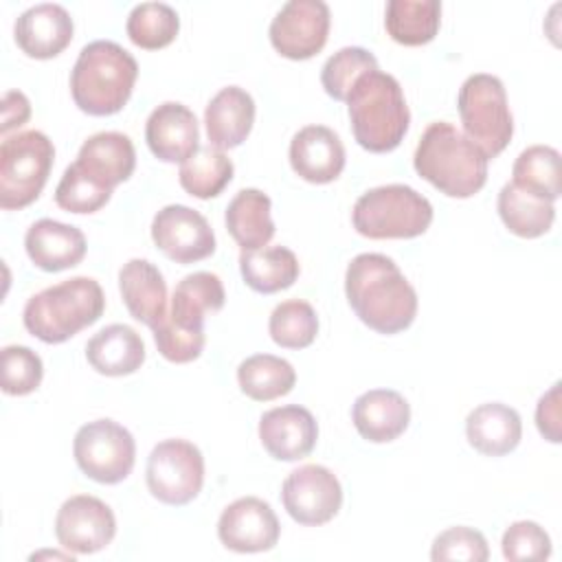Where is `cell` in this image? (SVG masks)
I'll return each mask as SVG.
<instances>
[{
  "mask_svg": "<svg viewBox=\"0 0 562 562\" xmlns=\"http://www.w3.org/2000/svg\"><path fill=\"white\" fill-rule=\"evenodd\" d=\"M345 294L356 316L378 334H397L417 316V292L397 268L380 252L356 255L345 272Z\"/></svg>",
  "mask_w": 562,
  "mask_h": 562,
  "instance_id": "cell-1",
  "label": "cell"
},
{
  "mask_svg": "<svg viewBox=\"0 0 562 562\" xmlns=\"http://www.w3.org/2000/svg\"><path fill=\"white\" fill-rule=\"evenodd\" d=\"M413 167L448 198H472L487 182L485 154L448 121H435L424 130Z\"/></svg>",
  "mask_w": 562,
  "mask_h": 562,
  "instance_id": "cell-2",
  "label": "cell"
},
{
  "mask_svg": "<svg viewBox=\"0 0 562 562\" xmlns=\"http://www.w3.org/2000/svg\"><path fill=\"white\" fill-rule=\"evenodd\" d=\"M347 112L358 145L373 154L393 151L406 136L411 112L400 81L380 68L362 75L349 97Z\"/></svg>",
  "mask_w": 562,
  "mask_h": 562,
  "instance_id": "cell-3",
  "label": "cell"
},
{
  "mask_svg": "<svg viewBox=\"0 0 562 562\" xmlns=\"http://www.w3.org/2000/svg\"><path fill=\"white\" fill-rule=\"evenodd\" d=\"M136 77L138 64L121 44L94 40L79 50L70 72V92L81 112L110 116L132 97Z\"/></svg>",
  "mask_w": 562,
  "mask_h": 562,
  "instance_id": "cell-4",
  "label": "cell"
},
{
  "mask_svg": "<svg viewBox=\"0 0 562 562\" xmlns=\"http://www.w3.org/2000/svg\"><path fill=\"white\" fill-rule=\"evenodd\" d=\"M105 296L92 277H72L33 294L22 312L24 327L46 345H59L101 318Z\"/></svg>",
  "mask_w": 562,
  "mask_h": 562,
  "instance_id": "cell-5",
  "label": "cell"
},
{
  "mask_svg": "<svg viewBox=\"0 0 562 562\" xmlns=\"http://www.w3.org/2000/svg\"><path fill=\"white\" fill-rule=\"evenodd\" d=\"M351 222L369 239H411L428 231L432 204L408 184H384L356 200Z\"/></svg>",
  "mask_w": 562,
  "mask_h": 562,
  "instance_id": "cell-6",
  "label": "cell"
},
{
  "mask_svg": "<svg viewBox=\"0 0 562 562\" xmlns=\"http://www.w3.org/2000/svg\"><path fill=\"white\" fill-rule=\"evenodd\" d=\"M459 116L465 136L485 154L498 156L514 136V116L507 105V92L498 77L487 72L470 75L457 97Z\"/></svg>",
  "mask_w": 562,
  "mask_h": 562,
  "instance_id": "cell-7",
  "label": "cell"
},
{
  "mask_svg": "<svg viewBox=\"0 0 562 562\" xmlns=\"http://www.w3.org/2000/svg\"><path fill=\"white\" fill-rule=\"evenodd\" d=\"M53 140L37 130L7 136L0 145V206L20 211L35 202L53 169Z\"/></svg>",
  "mask_w": 562,
  "mask_h": 562,
  "instance_id": "cell-8",
  "label": "cell"
},
{
  "mask_svg": "<svg viewBox=\"0 0 562 562\" xmlns=\"http://www.w3.org/2000/svg\"><path fill=\"white\" fill-rule=\"evenodd\" d=\"M72 454L88 479L114 485L130 476L136 461V441L119 422L94 419L77 430Z\"/></svg>",
  "mask_w": 562,
  "mask_h": 562,
  "instance_id": "cell-9",
  "label": "cell"
},
{
  "mask_svg": "<svg viewBox=\"0 0 562 562\" xmlns=\"http://www.w3.org/2000/svg\"><path fill=\"white\" fill-rule=\"evenodd\" d=\"M145 481L154 498L165 505L191 503L204 485V457L187 439H165L147 457Z\"/></svg>",
  "mask_w": 562,
  "mask_h": 562,
  "instance_id": "cell-10",
  "label": "cell"
},
{
  "mask_svg": "<svg viewBox=\"0 0 562 562\" xmlns=\"http://www.w3.org/2000/svg\"><path fill=\"white\" fill-rule=\"evenodd\" d=\"M281 501L294 522L318 527L338 514L342 505V487L329 468L307 463L285 476Z\"/></svg>",
  "mask_w": 562,
  "mask_h": 562,
  "instance_id": "cell-11",
  "label": "cell"
},
{
  "mask_svg": "<svg viewBox=\"0 0 562 562\" xmlns=\"http://www.w3.org/2000/svg\"><path fill=\"white\" fill-rule=\"evenodd\" d=\"M329 22L323 0H290L270 22V44L288 59H310L327 44Z\"/></svg>",
  "mask_w": 562,
  "mask_h": 562,
  "instance_id": "cell-12",
  "label": "cell"
},
{
  "mask_svg": "<svg viewBox=\"0 0 562 562\" xmlns=\"http://www.w3.org/2000/svg\"><path fill=\"white\" fill-rule=\"evenodd\" d=\"M151 239L176 263H193L215 252V235L209 220L184 204H169L151 220Z\"/></svg>",
  "mask_w": 562,
  "mask_h": 562,
  "instance_id": "cell-13",
  "label": "cell"
},
{
  "mask_svg": "<svg viewBox=\"0 0 562 562\" xmlns=\"http://www.w3.org/2000/svg\"><path fill=\"white\" fill-rule=\"evenodd\" d=\"M114 533L116 518L112 509L90 494H77L64 501L55 518V536L68 553H97L112 542Z\"/></svg>",
  "mask_w": 562,
  "mask_h": 562,
  "instance_id": "cell-14",
  "label": "cell"
},
{
  "mask_svg": "<svg viewBox=\"0 0 562 562\" xmlns=\"http://www.w3.org/2000/svg\"><path fill=\"white\" fill-rule=\"evenodd\" d=\"M279 533L281 525L274 509L257 496L233 501L217 520L220 542L237 553L270 551L277 544Z\"/></svg>",
  "mask_w": 562,
  "mask_h": 562,
  "instance_id": "cell-15",
  "label": "cell"
},
{
  "mask_svg": "<svg viewBox=\"0 0 562 562\" xmlns=\"http://www.w3.org/2000/svg\"><path fill=\"white\" fill-rule=\"evenodd\" d=\"M259 439L272 459L299 461L314 450L318 424L314 415L299 404L277 406L261 415Z\"/></svg>",
  "mask_w": 562,
  "mask_h": 562,
  "instance_id": "cell-16",
  "label": "cell"
},
{
  "mask_svg": "<svg viewBox=\"0 0 562 562\" xmlns=\"http://www.w3.org/2000/svg\"><path fill=\"white\" fill-rule=\"evenodd\" d=\"M145 140L158 160L182 165L200 147L198 119L187 105L165 101L147 116Z\"/></svg>",
  "mask_w": 562,
  "mask_h": 562,
  "instance_id": "cell-17",
  "label": "cell"
},
{
  "mask_svg": "<svg viewBox=\"0 0 562 562\" xmlns=\"http://www.w3.org/2000/svg\"><path fill=\"white\" fill-rule=\"evenodd\" d=\"M75 24L70 13L55 2H42L22 11L13 26L20 50L33 59L57 57L72 42Z\"/></svg>",
  "mask_w": 562,
  "mask_h": 562,
  "instance_id": "cell-18",
  "label": "cell"
},
{
  "mask_svg": "<svg viewBox=\"0 0 562 562\" xmlns=\"http://www.w3.org/2000/svg\"><path fill=\"white\" fill-rule=\"evenodd\" d=\"M345 158L340 136L325 125H305L290 140V165L312 184L334 182L345 169Z\"/></svg>",
  "mask_w": 562,
  "mask_h": 562,
  "instance_id": "cell-19",
  "label": "cell"
},
{
  "mask_svg": "<svg viewBox=\"0 0 562 562\" xmlns=\"http://www.w3.org/2000/svg\"><path fill=\"white\" fill-rule=\"evenodd\" d=\"M29 259L46 272L75 268L86 257V235L70 224L44 217L31 224L24 237Z\"/></svg>",
  "mask_w": 562,
  "mask_h": 562,
  "instance_id": "cell-20",
  "label": "cell"
},
{
  "mask_svg": "<svg viewBox=\"0 0 562 562\" xmlns=\"http://www.w3.org/2000/svg\"><path fill=\"white\" fill-rule=\"evenodd\" d=\"M119 290L132 318L156 329L167 312V283L162 272L147 259H130L119 270Z\"/></svg>",
  "mask_w": 562,
  "mask_h": 562,
  "instance_id": "cell-21",
  "label": "cell"
},
{
  "mask_svg": "<svg viewBox=\"0 0 562 562\" xmlns=\"http://www.w3.org/2000/svg\"><path fill=\"white\" fill-rule=\"evenodd\" d=\"M351 419L358 435L371 443L397 439L411 422V406L393 389H371L356 397Z\"/></svg>",
  "mask_w": 562,
  "mask_h": 562,
  "instance_id": "cell-22",
  "label": "cell"
},
{
  "mask_svg": "<svg viewBox=\"0 0 562 562\" xmlns=\"http://www.w3.org/2000/svg\"><path fill=\"white\" fill-rule=\"evenodd\" d=\"M75 165L99 184L114 191L116 184L134 173L136 151L130 136L121 132H99L83 140Z\"/></svg>",
  "mask_w": 562,
  "mask_h": 562,
  "instance_id": "cell-23",
  "label": "cell"
},
{
  "mask_svg": "<svg viewBox=\"0 0 562 562\" xmlns=\"http://www.w3.org/2000/svg\"><path fill=\"white\" fill-rule=\"evenodd\" d=\"M255 123V101L239 86L222 88L204 110L206 136L217 149L239 147Z\"/></svg>",
  "mask_w": 562,
  "mask_h": 562,
  "instance_id": "cell-24",
  "label": "cell"
},
{
  "mask_svg": "<svg viewBox=\"0 0 562 562\" xmlns=\"http://www.w3.org/2000/svg\"><path fill=\"white\" fill-rule=\"evenodd\" d=\"M465 437L476 452L485 457H503L520 443L522 422L512 406L487 402L468 413Z\"/></svg>",
  "mask_w": 562,
  "mask_h": 562,
  "instance_id": "cell-25",
  "label": "cell"
},
{
  "mask_svg": "<svg viewBox=\"0 0 562 562\" xmlns=\"http://www.w3.org/2000/svg\"><path fill=\"white\" fill-rule=\"evenodd\" d=\"M86 358L101 375H130L145 362V342L134 327L114 323L99 329L88 340Z\"/></svg>",
  "mask_w": 562,
  "mask_h": 562,
  "instance_id": "cell-26",
  "label": "cell"
},
{
  "mask_svg": "<svg viewBox=\"0 0 562 562\" xmlns=\"http://www.w3.org/2000/svg\"><path fill=\"white\" fill-rule=\"evenodd\" d=\"M226 292L217 274L193 272L187 274L173 290L167 318L182 329L204 331V318L209 312L224 307Z\"/></svg>",
  "mask_w": 562,
  "mask_h": 562,
  "instance_id": "cell-27",
  "label": "cell"
},
{
  "mask_svg": "<svg viewBox=\"0 0 562 562\" xmlns=\"http://www.w3.org/2000/svg\"><path fill=\"white\" fill-rule=\"evenodd\" d=\"M272 202L259 189H241L226 206L224 222L241 250H259L274 237Z\"/></svg>",
  "mask_w": 562,
  "mask_h": 562,
  "instance_id": "cell-28",
  "label": "cell"
},
{
  "mask_svg": "<svg viewBox=\"0 0 562 562\" xmlns=\"http://www.w3.org/2000/svg\"><path fill=\"white\" fill-rule=\"evenodd\" d=\"M239 272L244 283L259 294H274L299 279V259L285 246L241 250Z\"/></svg>",
  "mask_w": 562,
  "mask_h": 562,
  "instance_id": "cell-29",
  "label": "cell"
},
{
  "mask_svg": "<svg viewBox=\"0 0 562 562\" xmlns=\"http://www.w3.org/2000/svg\"><path fill=\"white\" fill-rule=\"evenodd\" d=\"M441 24L439 0H389L384 13L386 33L404 46H422L435 40Z\"/></svg>",
  "mask_w": 562,
  "mask_h": 562,
  "instance_id": "cell-30",
  "label": "cell"
},
{
  "mask_svg": "<svg viewBox=\"0 0 562 562\" xmlns=\"http://www.w3.org/2000/svg\"><path fill=\"white\" fill-rule=\"evenodd\" d=\"M498 215L503 224L509 228V233L522 237V239H536L553 226L555 220V206L553 202H547L533 193H527L518 189L516 184L507 182L498 191Z\"/></svg>",
  "mask_w": 562,
  "mask_h": 562,
  "instance_id": "cell-31",
  "label": "cell"
},
{
  "mask_svg": "<svg viewBox=\"0 0 562 562\" xmlns=\"http://www.w3.org/2000/svg\"><path fill=\"white\" fill-rule=\"evenodd\" d=\"M512 184L547 202H555L562 193L558 149L549 145H531L522 149L512 167Z\"/></svg>",
  "mask_w": 562,
  "mask_h": 562,
  "instance_id": "cell-32",
  "label": "cell"
},
{
  "mask_svg": "<svg viewBox=\"0 0 562 562\" xmlns=\"http://www.w3.org/2000/svg\"><path fill=\"white\" fill-rule=\"evenodd\" d=\"M237 382L244 395L255 402H270L288 395L296 382L294 367L272 353H255L237 367Z\"/></svg>",
  "mask_w": 562,
  "mask_h": 562,
  "instance_id": "cell-33",
  "label": "cell"
},
{
  "mask_svg": "<svg viewBox=\"0 0 562 562\" xmlns=\"http://www.w3.org/2000/svg\"><path fill=\"white\" fill-rule=\"evenodd\" d=\"M233 160L213 145H200L198 151L180 165V187L200 200L220 195L233 180Z\"/></svg>",
  "mask_w": 562,
  "mask_h": 562,
  "instance_id": "cell-34",
  "label": "cell"
},
{
  "mask_svg": "<svg viewBox=\"0 0 562 562\" xmlns=\"http://www.w3.org/2000/svg\"><path fill=\"white\" fill-rule=\"evenodd\" d=\"M125 31L132 44L138 48L158 50L176 40L180 31V18L176 9L165 2H140L130 11Z\"/></svg>",
  "mask_w": 562,
  "mask_h": 562,
  "instance_id": "cell-35",
  "label": "cell"
},
{
  "mask_svg": "<svg viewBox=\"0 0 562 562\" xmlns=\"http://www.w3.org/2000/svg\"><path fill=\"white\" fill-rule=\"evenodd\" d=\"M270 338L285 349H305L318 334L316 310L301 299L279 303L268 321Z\"/></svg>",
  "mask_w": 562,
  "mask_h": 562,
  "instance_id": "cell-36",
  "label": "cell"
},
{
  "mask_svg": "<svg viewBox=\"0 0 562 562\" xmlns=\"http://www.w3.org/2000/svg\"><path fill=\"white\" fill-rule=\"evenodd\" d=\"M378 68V59L362 46H345L336 50L321 70V83L325 92L336 101H347L353 83Z\"/></svg>",
  "mask_w": 562,
  "mask_h": 562,
  "instance_id": "cell-37",
  "label": "cell"
},
{
  "mask_svg": "<svg viewBox=\"0 0 562 562\" xmlns=\"http://www.w3.org/2000/svg\"><path fill=\"white\" fill-rule=\"evenodd\" d=\"M112 198V189L99 184L94 178H90L86 171H81L75 162L66 167L57 189H55V202L59 209L68 213H97L101 206L108 204Z\"/></svg>",
  "mask_w": 562,
  "mask_h": 562,
  "instance_id": "cell-38",
  "label": "cell"
},
{
  "mask_svg": "<svg viewBox=\"0 0 562 562\" xmlns=\"http://www.w3.org/2000/svg\"><path fill=\"white\" fill-rule=\"evenodd\" d=\"M44 375L42 358L24 347L9 345L2 349V391L7 395H29L33 393Z\"/></svg>",
  "mask_w": 562,
  "mask_h": 562,
  "instance_id": "cell-39",
  "label": "cell"
},
{
  "mask_svg": "<svg viewBox=\"0 0 562 562\" xmlns=\"http://www.w3.org/2000/svg\"><path fill=\"white\" fill-rule=\"evenodd\" d=\"M505 560L512 562H540L551 555V538L549 533L533 520H518L512 522L501 542Z\"/></svg>",
  "mask_w": 562,
  "mask_h": 562,
  "instance_id": "cell-40",
  "label": "cell"
},
{
  "mask_svg": "<svg viewBox=\"0 0 562 562\" xmlns=\"http://www.w3.org/2000/svg\"><path fill=\"white\" fill-rule=\"evenodd\" d=\"M430 558L435 562L441 560H465V562H485L490 558L487 540L481 531L459 525L441 531L432 540Z\"/></svg>",
  "mask_w": 562,
  "mask_h": 562,
  "instance_id": "cell-41",
  "label": "cell"
},
{
  "mask_svg": "<svg viewBox=\"0 0 562 562\" xmlns=\"http://www.w3.org/2000/svg\"><path fill=\"white\" fill-rule=\"evenodd\" d=\"M151 331H154V342H156L160 356L169 362H176V364L193 362L195 358H200V353L204 349V342H206L204 331L182 329L176 323H171L167 316Z\"/></svg>",
  "mask_w": 562,
  "mask_h": 562,
  "instance_id": "cell-42",
  "label": "cell"
},
{
  "mask_svg": "<svg viewBox=\"0 0 562 562\" xmlns=\"http://www.w3.org/2000/svg\"><path fill=\"white\" fill-rule=\"evenodd\" d=\"M536 426L540 435L551 441L560 443V382H555L536 406Z\"/></svg>",
  "mask_w": 562,
  "mask_h": 562,
  "instance_id": "cell-43",
  "label": "cell"
},
{
  "mask_svg": "<svg viewBox=\"0 0 562 562\" xmlns=\"http://www.w3.org/2000/svg\"><path fill=\"white\" fill-rule=\"evenodd\" d=\"M31 116V103L20 90H9L2 99V125L0 132L7 136L9 130L20 127Z\"/></svg>",
  "mask_w": 562,
  "mask_h": 562,
  "instance_id": "cell-44",
  "label": "cell"
}]
</instances>
